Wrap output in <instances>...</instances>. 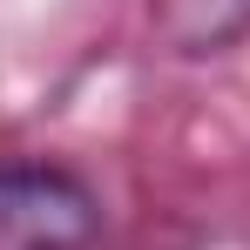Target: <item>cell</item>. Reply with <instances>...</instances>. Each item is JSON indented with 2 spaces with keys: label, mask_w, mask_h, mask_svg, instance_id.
Masks as SVG:
<instances>
[{
  "label": "cell",
  "mask_w": 250,
  "mask_h": 250,
  "mask_svg": "<svg viewBox=\"0 0 250 250\" xmlns=\"http://www.w3.org/2000/svg\"><path fill=\"white\" fill-rule=\"evenodd\" d=\"M95 230H102V203L75 169H0V250H88Z\"/></svg>",
  "instance_id": "1"
},
{
  "label": "cell",
  "mask_w": 250,
  "mask_h": 250,
  "mask_svg": "<svg viewBox=\"0 0 250 250\" xmlns=\"http://www.w3.org/2000/svg\"><path fill=\"white\" fill-rule=\"evenodd\" d=\"M149 27L169 54H223L250 34V0H149Z\"/></svg>",
  "instance_id": "2"
}]
</instances>
